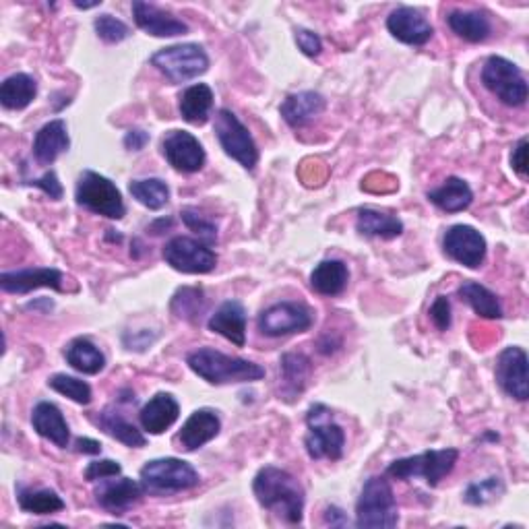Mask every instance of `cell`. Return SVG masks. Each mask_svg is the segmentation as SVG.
Returning <instances> with one entry per match:
<instances>
[{
    "mask_svg": "<svg viewBox=\"0 0 529 529\" xmlns=\"http://www.w3.org/2000/svg\"><path fill=\"white\" fill-rule=\"evenodd\" d=\"M48 387L54 389L56 393L69 397L71 401L79 403V406H87V403H91V387L81 381V379H75V377H69V375H54L48 379Z\"/></svg>",
    "mask_w": 529,
    "mask_h": 529,
    "instance_id": "cell-40",
    "label": "cell"
},
{
    "mask_svg": "<svg viewBox=\"0 0 529 529\" xmlns=\"http://www.w3.org/2000/svg\"><path fill=\"white\" fill-rule=\"evenodd\" d=\"M211 108H213V91L205 83L191 85L189 89H184L180 93V104H178L180 116L189 124H195V127H201V124L209 120Z\"/></svg>",
    "mask_w": 529,
    "mask_h": 529,
    "instance_id": "cell-28",
    "label": "cell"
},
{
    "mask_svg": "<svg viewBox=\"0 0 529 529\" xmlns=\"http://www.w3.org/2000/svg\"><path fill=\"white\" fill-rule=\"evenodd\" d=\"M356 230L362 236H370V238H383V240H391L401 236L403 232V224L399 217L377 211V209H360L358 211V222H356Z\"/></svg>",
    "mask_w": 529,
    "mask_h": 529,
    "instance_id": "cell-32",
    "label": "cell"
},
{
    "mask_svg": "<svg viewBox=\"0 0 529 529\" xmlns=\"http://www.w3.org/2000/svg\"><path fill=\"white\" fill-rule=\"evenodd\" d=\"M93 27H96V34L106 44H118V42H124L131 36L129 25L116 19V17H112V15L96 17V21H93Z\"/></svg>",
    "mask_w": 529,
    "mask_h": 529,
    "instance_id": "cell-41",
    "label": "cell"
},
{
    "mask_svg": "<svg viewBox=\"0 0 529 529\" xmlns=\"http://www.w3.org/2000/svg\"><path fill=\"white\" fill-rule=\"evenodd\" d=\"M27 186H36V189H40L42 193H46L50 199L54 201H60L62 199V184L56 176V172H46L42 178H36V180H29L25 182Z\"/></svg>",
    "mask_w": 529,
    "mask_h": 529,
    "instance_id": "cell-46",
    "label": "cell"
},
{
    "mask_svg": "<svg viewBox=\"0 0 529 529\" xmlns=\"http://www.w3.org/2000/svg\"><path fill=\"white\" fill-rule=\"evenodd\" d=\"M505 494V482L499 476H490L480 482H472L463 492V501L472 507H484L499 501Z\"/></svg>",
    "mask_w": 529,
    "mask_h": 529,
    "instance_id": "cell-39",
    "label": "cell"
},
{
    "mask_svg": "<svg viewBox=\"0 0 529 529\" xmlns=\"http://www.w3.org/2000/svg\"><path fill=\"white\" fill-rule=\"evenodd\" d=\"M428 201L447 213H459L472 205L474 193L468 182L457 176H451L445 180L443 186H439V189L428 193Z\"/></svg>",
    "mask_w": 529,
    "mask_h": 529,
    "instance_id": "cell-29",
    "label": "cell"
},
{
    "mask_svg": "<svg viewBox=\"0 0 529 529\" xmlns=\"http://www.w3.org/2000/svg\"><path fill=\"white\" fill-rule=\"evenodd\" d=\"M147 143H149V133L141 129L129 131L127 135H124V147H127L129 151H141Z\"/></svg>",
    "mask_w": 529,
    "mask_h": 529,
    "instance_id": "cell-48",
    "label": "cell"
},
{
    "mask_svg": "<svg viewBox=\"0 0 529 529\" xmlns=\"http://www.w3.org/2000/svg\"><path fill=\"white\" fill-rule=\"evenodd\" d=\"M294 38H296V44L298 48L302 50V54L315 58L323 52V40L319 38V34H315V31L310 29H304V27H296L294 29Z\"/></svg>",
    "mask_w": 529,
    "mask_h": 529,
    "instance_id": "cell-44",
    "label": "cell"
},
{
    "mask_svg": "<svg viewBox=\"0 0 529 529\" xmlns=\"http://www.w3.org/2000/svg\"><path fill=\"white\" fill-rule=\"evenodd\" d=\"M496 383L501 389L517 399L527 401L529 397V377H527V354L523 348H505L496 360Z\"/></svg>",
    "mask_w": 529,
    "mask_h": 529,
    "instance_id": "cell-15",
    "label": "cell"
},
{
    "mask_svg": "<svg viewBox=\"0 0 529 529\" xmlns=\"http://www.w3.org/2000/svg\"><path fill=\"white\" fill-rule=\"evenodd\" d=\"M313 310L300 302H279L265 308L257 319L259 331L267 337H284L304 333L313 327Z\"/></svg>",
    "mask_w": 529,
    "mask_h": 529,
    "instance_id": "cell-11",
    "label": "cell"
},
{
    "mask_svg": "<svg viewBox=\"0 0 529 529\" xmlns=\"http://www.w3.org/2000/svg\"><path fill=\"white\" fill-rule=\"evenodd\" d=\"M213 129H215L217 141H220L226 155H230V158L236 160L242 168L255 170V166L259 164L257 143H255L251 131L244 127L240 118L232 110L222 108L220 112H217Z\"/></svg>",
    "mask_w": 529,
    "mask_h": 529,
    "instance_id": "cell-10",
    "label": "cell"
},
{
    "mask_svg": "<svg viewBox=\"0 0 529 529\" xmlns=\"http://www.w3.org/2000/svg\"><path fill=\"white\" fill-rule=\"evenodd\" d=\"M484 87L505 106L519 108L527 102L529 89L521 69L503 56H490L482 69Z\"/></svg>",
    "mask_w": 529,
    "mask_h": 529,
    "instance_id": "cell-7",
    "label": "cell"
},
{
    "mask_svg": "<svg viewBox=\"0 0 529 529\" xmlns=\"http://www.w3.org/2000/svg\"><path fill=\"white\" fill-rule=\"evenodd\" d=\"M511 166L523 180L527 178V137H523L515 145V149L511 153Z\"/></svg>",
    "mask_w": 529,
    "mask_h": 529,
    "instance_id": "cell-47",
    "label": "cell"
},
{
    "mask_svg": "<svg viewBox=\"0 0 529 529\" xmlns=\"http://www.w3.org/2000/svg\"><path fill=\"white\" fill-rule=\"evenodd\" d=\"M387 29L395 40L408 46H424L434 34L430 21L418 9L412 7L395 9L387 17Z\"/></svg>",
    "mask_w": 529,
    "mask_h": 529,
    "instance_id": "cell-17",
    "label": "cell"
},
{
    "mask_svg": "<svg viewBox=\"0 0 529 529\" xmlns=\"http://www.w3.org/2000/svg\"><path fill=\"white\" fill-rule=\"evenodd\" d=\"M313 375V362L304 354H284L279 360V381H282V395L286 401H294L308 387Z\"/></svg>",
    "mask_w": 529,
    "mask_h": 529,
    "instance_id": "cell-24",
    "label": "cell"
},
{
    "mask_svg": "<svg viewBox=\"0 0 529 529\" xmlns=\"http://www.w3.org/2000/svg\"><path fill=\"white\" fill-rule=\"evenodd\" d=\"M129 191L133 199H137L141 205H145L151 211H158L168 205L170 201V189L162 178H145V180H133L129 184Z\"/></svg>",
    "mask_w": 529,
    "mask_h": 529,
    "instance_id": "cell-36",
    "label": "cell"
},
{
    "mask_svg": "<svg viewBox=\"0 0 529 529\" xmlns=\"http://www.w3.org/2000/svg\"><path fill=\"white\" fill-rule=\"evenodd\" d=\"M141 484L151 494H174L201 484L199 472L189 461L178 457L151 459L141 468Z\"/></svg>",
    "mask_w": 529,
    "mask_h": 529,
    "instance_id": "cell-5",
    "label": "cell"
},
{
    "mask_svg": "<svg viewBox=\"0 0 529 529\" xmlns=\"http://www.w3.org/2000/svg\"><path fill=\"white\" fill-rule=\"evenodd\" d=\"M222 430V420L217 416L215 410L201 408L193 412L186 420L178 432V445L182 451L193 453L213 441Z\"/></svg>",
    "mask_w": 529,
    "mask_h": 529,
    "instance_id": "cell-19",
    "label": "cell"
},
{
    "mask_svg": "<svg viewBox=\"0 0 529 529\" xmlns=\"http://www.w3.org/2000/svg\"><path fill=\"white\" fill-rule=\"evenodd\" d=\"M459 459L457 449H439V451H424L414 457L395 459L389 468L387 476L395 480H416L424 478L428 486H439V482L449 476Z\"/></svg>",
    "mask_w": 529,
    "mask_h": 529,
    "instance_id": "cell-6",
    "label": "cell"
},
{
    "mask_svg": "<svg viewBox=\"0 0 529 529\" xmlns=\"http://www.w3.org/2000/svg\"><path fill=\"white\" fill-rule=\"evenodd\" d=\"M443 248L449 259L470 269H478L484 263L488 251L486 238L476 228L463 224L451 226L447 230L443 238Z\"/></svg>",
    "mask_w": 529,
    "mask_h": 529,
    "instance_id": "cell-13",
    "label": "cell"
},
{
    "mask_svg": "<svg viewBox=\"0 0 529 529\" xmlns=\"http://www.w3.org/2000/svg\"><path fill=\"white\" fill-rule=\"evenodd\" d=\"M459 298L470 304L474 313L482 319H501L503 317V306L496 298L494 292H490L486 286L478 282H463L459 288Z\"/></svg>",
    "mask_w": 529,
    "mask_h": 529,
    "instance_id": "cell-35",
    "label": "cell"
},
{
    "mask_svg": "<svg viewBox=\"0 0 529 529\" xmlns=\"http://www.w3.org/2000/svg\"><path fill=\"white\" fill-rule=\"evenodd\" d=\"M253 492L263 509L282 517L290 525H300L304 517V488L286 470L265 465L255 476Z\"/></svg>",
    "mask_w": 529,
    "mask_h": 529,
    "instance_id": "cell-1",
    "label": "cell"
},
{
    "mask_svg": "<svg viewBox=\"0 0 529 529\" xmlns=\"http://www.w3.org/2000/svg\"><path fill=\"white\" fill-rule=\"evenodd\" d=\"M350 271L344 261L327 259L321 261L315 271L310 273V288L321 296H339L348 288Z\"/></svg>",
    "mask_w": 529,
    "mask_h": 529,
    "instance_id": "cell-27",
    "label": "cell"
},
{
    "mask_svg": "<svg viewBox=\"0 0 529 529\" xmlns=\"http://www.w3.org/2000/svg\"><path fill=\"white\" fill-rule=\"evenodd\" d=\"M31 426H34L42 439H48L60 449H67L71 443L69 424L62 412L50 401H40L34 408V412H31Z\"/></svg>",
    "mask_w": 529,
    "mask_h": 529,
    "instance_id": "cell-22",
    "label": "cell"
},
{
    "mask_svg": "<svg viewBox=\"0 0 529 529\" xmlns=\"http://www.w3.org/2000/svg\"><path fill=\"white\" fill-rule=\"evenodd\" d=\"M205 308L207 300L199 288H180L172 298V313L184 321H199Z\"/></svg>",
    "mask_w": 529,
    "mask_h": 529,
    "instance_id": "cell-38",
    "label": "cell"
},
{
    "mask_svg": "<svg viewBox=\"0 0 529 529\" xmlns=\"http://www.w3.org/2000/svg\"><path fill=\"white\" fill-rule=\"evenodd\" d=\"M67 362L83 372V375H98L106 366V356L100 352L96 344H91L87 337H77L65 350Z\"/></svg>",
    "mask_w": 529,
    "mask_h": 529,
    "instance_id": "cell-34",
    "label": "cell"
},
{
    "mask_svg": "<svg viewBox=\"0 0 529 529\" xmlns=\"http://www.w3.org/2000/svg\"><path fill=\"white\" fill-rule=\"evenodd\" d=\"M327 108V100L317 91H300L288 96L279 108L282 118L290 124L292 129L306 127L308 122H313L317 116H321Z\"/></svg>",
    "mask_w": 529,
    "mask_h": 529,
    "instance_id": "cell-25",
    "label": "cell"
},
{
    "mask_svg": "<svg viewBox=\"0 0 529 529\" xmlns=\"http://www.w3.org/2000/svg\"><path fill=\"white\" fill-rule=\"evenodd\" d=\"M209 331L226 337L234 346L246 344V310L238 300H226L207 321Z\"/></svg>",
    "mask_w": 529,
    "mask_h": 529,
    "instance_id": "cell-21",
    "label": "cell"
},
{
    "mask_svg": "<svg viewBox=\"0 0 529 529\" xmlns=\"http://www.w3.org/2000/svg\"><path fill=\"white\" fill-rule=\"evenodd\" d=\"M75 451L77 453H85V455H100L102 453V445L93 439H77L75 441Z\"/></svg>",
    "mask_w": 529,
    "mask_h": 529,
    "instance_id": "cell-50",
    "label": "cell"
},
{
    "mask_svg": "<svg viewBox=\"0 0 529 529\" xmlns=\"http://www.w3.org/2000/svg\"><path fill=\"white\" fill-rule=\"evenodd\" d=\"M19 507L25 513L52 515L65 509V501L54 490H19Z\"/></svg>",
    "mask_w": 529,
    "mask_h": 529,
    "instance_id": "cell-37",
    "label": "cell"
},
{
    "mask_svg": "<svg viewBox=\"0 0 529 529\" xmlns=\"http://www.w3.org/2000/svg\"><path fill=\"white\" fill-rule=\"evenodd\" d=\"M98 426L106 434H110L112 439L120 441L122 445H127V447L141 449V447L147 445L145 434L135 424H131L127 418H124V414H120L114 406H110V408H106V410L100 412Z\"/></svg>",
    "mask_w": 529,
    "mask_h": 529,
    "instance_id": "cell-30",
    "label": "cell"
},
{
    "mask_svg": "<svg viewBox=\"0 0 529 529\" xmlns=\"http://www.w3.org/2000/svg\"><path fill=\"white\" fill-rule=\"evenodd\" d=\"M306 439L304 447L310 459H331L337 461L344 455L346 432L335 420L323 403H315L306 414Z\"/></svg>",
    "mask_w": 529,
    "mask_h": 529,
    "instance_id": "cell-4",
    "label": "cell"
},
{
    "mask_svg": "<svg viewBox=\"0 0 529 529\" xmlns=\"http://www.w3.org/2000/svg\"><path fill=\"white\" fill-rule=\"evenodd\" d=\"M100 5H102V0H100V3H75V7H77V9H83V11L93 9V7H100Z\"/></svg>",
    "mask_w": 529,
    "mask_h": 529,
    "instance_id": "cell-51",
    "label": "cell"
},
{
    "mask_svg": "<svg viewBox=\"0 0 529 529\" xmlns=\"http://www.w3.org/2000/svg\"><path fill=\"white\" fill-rule=\"evenodd\" d=\"M75 197L81 207L89 209L91 213L110 217V220H122L124 213H127L118 186L110 178L93 170H85L79 176Z\"/></svg>",
    "mask_w": 529,
    "mask_h": 529,
    "instance_id": "cell-9",
    "label": "cell"
},
{
    "mask_svg": "<svg viewBox=\"0 0 529 529\" xmlns=\"http://www.w3.org/2000/svg\"><path fill=\"white\" fill-rule=\"evenodd\" d=\"M133 17L137 27L153 38H176L189 34V25L160 7L143 3V0H135L133 3Z\"/></svg>",
    "mask_w": 529,
    "mask_h": 529,
    "instance_id": "cell-18",
    "label": "cell"
},
{
    "mask_svg": "<svg viewBox=\"0 0 529 529\" xmlns=\"http://www.w3.org/2000/svg\"><path fill=\"white\" fill-rule=\"evenodd\" d=\"M399 523L397 501L385 476H372L364 482L356 503V527L391 529Z\"/></svg>",
    "mask_w": 529,
    "mask_h": 529,
    "instance_id": "cell-3",
    "label": "cell"
},
{
    "mask_svg": "<svg viewBox=\"0 0 529 529\" xmlns=\"http://www.w3.org/2000/svg\"><path fill=\"white\" fill-rule=\"evenodd\" d=\"M447 23L453 29V34L472 44H480L488 40L492 31L490 19L478 11H453L449 13Z\"/></svg>",
    "mask_w": 529,
    "mask_h": 529,
    "instance_id": "cell-33",
    "label": "cell"
},
{
    "mask_svg": "<svg viewBox=\"0 0 529 529\" xmlns=\"http://www.w3.org/2000/svg\"><path fill=\"white\" fill-rule=\"evenodd\" d=\"M122 474V465L114 459H98L87 463V468L83 472V478L87 482H102L106 478H116Z\"/></svg>",
    "mask_w": 529,
    "mask_h": 529,
    "instance_id": "cell-43",
    "label": "cell"
},
{
    "mask_svg": "<svg viewBox=\"0 0 529 529\" xmlns=\"http://www.w3.org/2000/svg\"><path fill=\"white\" fill-rule=\"evenodd\" d=\"M164 261L180 273L205 275L215 269L217 255L205 242L189 236H176L164 246Z\"/></svg>",
    "mask_w": 529,
    "mask_h": 529,
    "instance_id": "cell-12",
    "label": "cell"
},
{
    "mask_svg": "<svg viewBox=\"0 0 529 529\" xmlns=\"http://www.w3.org/2000/svg\"><path fill=\"white\" fill-rule=\"evenodd\" d=\"M71 147L69 129L65 120H52L36 133L34 139V158L42 166L54 164L62 153Z\"/></svg>",
    "mask_w": 529,
    "mask_h": 529,
    "instance_id": "cell-23",
    "label": "cell"
},
{
    "mask_svg": "<svg viewBox=\"0 0 529 529\" xmlns=\"http://www.w3.org/2000/svg\"><path fill=\"white\" fill-rule=\"evenodd\" d=\"M180 416V406L174 395L158 393L153 395L139 412V422L145 432L162 434L166 432Z\"/></svg>",
    "mask_w": 529,
    "mask_h": 529,
    "instance_id": "cell-26",
    "label": "cell"
},
{
    "mask_svg": "<svg viewBox=\"0 0 529 529\" xmlns=\"http://www.w3.org/2000/svg\"><path fill=\"white\" fill-rule=\"evenodd\" d=\"M430 319L441 331L451 327V302L447 296H439L430 306Z\"/></svg>",
    "mask_w": 529,
    "mask_h": 529,
    "instance_id": "cell-45",
    "label": "cell"
},
{
    "mask_svg": "<svg viewBox=\"0 0 529 529\" xmlns=\"http://www.w3.org/2000/svg\"><path fill=\"white\" fill-rule=\"evenodd\" d=\"M151 65L172 83H186L207 73L209 56L199 44H176L155 52Z\"/></svg>",
    "mask_w": 529,
    "mask_h": 529,
    "instance_id": "cell-8",
    "label": "cell"
},
{
    "mask_svg": "<svg viewBox=\"0 0 529 529\" xmlns=\"http://www.w3.org/2000/svg\"><path fill=\"white\" fill-rule=\"evenodd\" d=\"M180 215H182V222L186 224V228L193 230L195 234H199V238H201L207 246L213 244V242L217 240V226H215L211 220H207L205 215H201L197 209H193V207H184V209L180 211Z\"/></svg>",
    "mask_w": 529,
    "mask_h": 529,
    "instance_id": "cell-42",
    "label": "cell"
},
{
    "mask_svg": "<svg viewBox=\"0 0 529 529\" xmlns=\"http://www.w3.org/2000/svg\"><path fill=\"white\" fill-rule=\"evenodd\" d=\"M62 282H65V275H62L58 269H50V267L19 269V271H7L0 275V288L9 294H29L40 288H52L56 292H65Z\"/></svg>",
    "mask_w": 529,
    "mask_h": 529,
    "instance_id": "cell-16",
    "label": "cell"
},
{
    "mask_svg": "<svg viewBox=\"0 0 529 529\" xmlns=\"http://www.w3.org/2000/svg\"><path fill=\"white\" fill-rule=\"evenodd\" d=\"M186 364L209 385L253 383L265 377V368L257 362L226 356L213 348H199L189 354Z\"/></svg>",
    "mask_w": 529,
    "mask_h": 529,
    "instance_id": "cell-2",
    "label": "cell"
},
{
    "mask_svg": "<svg viewBox=\"0 0 529 529\" xmlns=\"http://www.w3.org/2000/svg\"><path fill=\"white\" fill-rule=\"evenodd\" d=\"M38 96V81L27 73H15L0 85V104L7 110H23Z\"/></svg>",
    "mask_w": 529,
    "mask_h": 529,
    "instance_id": "cell-31",
    "label": "cell"
},
{
    "mask_svg": "<svg viewBox=\"0 0 529 529\" xmlns=\"http://www.w3.org/2000/svg\"><path fill=\"white\" fill-rule=\"evenodd\" d=\"M162 153L174 170L184 174L199 172L207 160L199 139L186 131H168L162 139Z\"/></svg>",
    "mask_w": 529,
    "mask_h": 529,
    "instance_id": "cell-14",
    "label": "cell"
},
{
    "mask_svg": "<svg viewBox=\"0 0 529 529\" xmlns=\"http://www.w3.org/2000/svg\"><path fill=\"white\" fill-rule=\"evenodd\" d=\"M325 523L331 527H348L350 519L339 507H327L325 509Z\"/></svg>",
    "mask_w": 529,
    "mask_h": 529,
    "instance_id": "cell-49",
    "label": "cell"
},
{
    "mask_svg": "<svg viewBox=\"0 0 529 529\" xmlns=\"http://www.w3.org/2000/svg\"><path fill=\"white\" fill-rule=\"evenodd\" d=\"M145 494V486L137 480L131 478H118V480H102L100 488L96 490V499L98 503L114 513V515H122L127 509H131L133 505H137Z\"/></svg>",
    "mask_w": 529,
    "mask_h": 529,
    "instance_id": "cell-20",
    "label": "cell"
}]
</instances>
